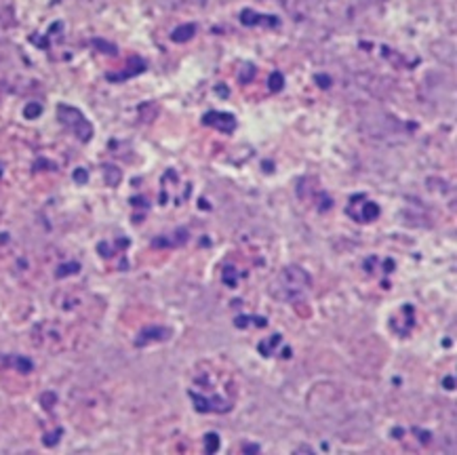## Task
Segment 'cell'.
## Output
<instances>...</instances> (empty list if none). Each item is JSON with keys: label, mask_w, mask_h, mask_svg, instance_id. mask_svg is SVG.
I'll list each match as a JSON object with an SVG mask.
<instances>
[{"label": "cell", "mask_w": 457, "mask_h": 455, "mask_svg": "<svg viewBox=\"0 0 457 455\" xmlns=\"http://www.w3.org/2000/svg\"><path fill=\"white\" fill-rule=\"evenodd\" d=\"M310 285H312L310 274L297 266H291L284 268L276 276L274 285H272V295L282 299V302H297L310 289Z\"/></svg>", "instance_id": "1"}, {"label": "cell", "mask_w": 457, "mask_h": 455, "mask_svg": "<svg viewBox=\"0 0 457 455\" xmlns=\"http://www.w3.org/2000/svg\"><path fill=\"white\" fill-rule=\"evenodd\" d=\"M57 114H59V120L66 127H70L76 135H78L82 142H88L93 135V127L87 123V118L76 110V108H70V106H59L57 108Z\"/></svg>", "instance_id": "2"}, {"label": "cell", "mask_w": 457, "mask_h": 455, "mask_svg": "<svg viewBox=\"0 0 457 455\" xmlns=\"http://www.w3.org/2000/svg\"><path fill=\"white\" fill-rule=\"evenodd\" d=\"M190 399L194 402V409L200 413H226L232 407L224 396H202L198 392H190Z\"/></svg>", "instance_id": "3"}, {"label": "cell", "mask_w": 457, "mask_h": 455, "mask_svg": "<svg viewBox=\"0 0 457 455\" xmlns=\"http://www.w3.org/2000/svg\"><path fill=\"white\" fill-rule=\"evenodd\" d=\"M205 125H211V127H217V129L230 133L234 131L236 127V120H234L232 114H224V112H211L205 116Z\"/></svg>", "instance_id": "4"}, {"label": "cell", "mask_w": 457, "mask_h": 455, "mask_svg": "<svg viewBox=\"0 0 457 455\" xmlns=\"http://www.w3.org/2000/svg\"><path fill=\"white\" fill-rule=\"evenodd\" d=\"M171 335L169 329H164V327H148V329H143L139 333L137 337V346H145V344H152V342H162V339H167Z\"/></svg>", "instance_id": "5"}, {"label": "cell", "mask_w": 457, "mask_h": 455, "mask_svg": "<svg viewBox=\"0 0 457 455\" xmlns=\"http://www.w3.org/2000/svg\"><path fill=\"white\" fill-rule=\"evenodd\" d=\"M194 32H196V25H192V23L181 25V28H177L173 32V40L175 42H186V40H190V38L194 36Z\"/></svg>", "instance_id": "6"}, {"label": "cell", "mask_w": 457, "mask_h": 455, "mask_svg": "<svg viewBox=\"0 0 457 455\" xmlns=\"http://www.w3.org/2000/svg\"><path fill=\"white\" fill-rule=\"evenodd\" d=\"M276 344H281V335H272L270 342L259 344V352H262L264 356H270V354H272V348H274Z\"/></svg>", "instance_id": "7"}, {"label": "cell", "mask_w": 457, "mask_h": 455, "mask_svg": "<svg viewBox=\"0 0 457 455\" xmlns=\"http://www.w3.org/2000/svg\"><path fill=\"white\" fill-rule=\"evenodd\" d=\"M205 443H207V451H217L219 449V437H217V434H207V437H205Z\"/></svg>", "instance_id": "8"}, {"label": "cell", "mask_w": 457, "mask_h": 455, "mask_svg": "<svg viewBox=\"0 0 457 455\" xmlns=\"http://www.w3.org/2000/svg\"><path fill=\"white\" fill-rule=\"evenodd\" d=\"M270 89H272V91H281V89H282V74H278V72L272 74V78H270Z\"/></svg>", "instance_id": "9"}, {"label": "cell", "mask_w": 457, "mask_h": 455, "mask_svg": "<svg viewBox=\"0 0 457 455\" xmlns=\"http://www.w3.org/2000/svg\"><path fill=\"white\" fill-rule=\"evenodd\" d=\"M40 110H42V108L38 106V104H30L28 108H25V116H28V118H34V116H38V114H40Z\"/></svg>", "instance_id": "10"}, {"label": "cell", "mask_w": 457, "mask_h": 455, "mask_svg": "<svg viewBox=\"0 0 457 455\" xmlns=\"http://www.w3.org/2000/svg\"><path fill=\"white\" fill-rule=\"evenodd\" d=\"M70 268H72L74 272L78 270V266H76V264H72V266H70ZM72 270H70V272H72ZM66 274H68V266H63V268H61V272H57V276H66Z\"/></svg>", "instance_id": "11"}, {"label": "cell", "mask_w": 457, "mask_h": 455, "mask_svg": "<svg viewBox=\"0 0 457 455\" xmlns=\"http://www.w3.org/2000/svg\"><path fill=\"white\" fill-rule=\"evenodd\" d=\"M74 177L78 179V182H85V179H87V173H85V171H76V173H74Z\"/></svg>", "instance_id": "12"}, {"label": "cell", "mask_w": 457, "mask_h": 455, "mask_svg": "<svg viewBox=\"0 0 457 455\" xmlns=\"http://www.w3.org/2000/svg\"><path fill=\"white\" fill-rule=\"evenodd\" d=\"M449 386V390H453V377L449 375V380H445V388Z\"/></svg>", "instance_id": "13"}]
</instances>
